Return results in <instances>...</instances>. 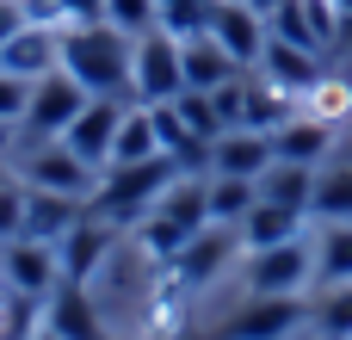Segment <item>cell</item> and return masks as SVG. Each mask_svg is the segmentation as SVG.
Segmentation results:
<instances>
[{"mask_svg": "<svg viewBox=\"0 0 352 340\" xmlns=\"http://www.w3.org/2000/svg\"><path fill=\"white\" fill-rule=\"evenodd\" d=\"M130 56H136V37L118 31L111 19H80L62 31V68L87 87V93H118L130 99Z\"/></svg>", "mask_w": 352, "mask_h": 340, "instance_id": "cell-1", "label": "cell"}, {"mask_svg": "<svg viewBox=\"0 0 352 340\" xmlns=\"http://www.w3.org/2000/svg\"><path fill=\"white\" fill-rule=\"evenodd\" d=\"M186 167L173 161V155H148V161H118V167H105L99 173V186H93V198H87V211L93 217H105L111 229H124V223H136V217H148L155 211V198L179 180Z\"/></svg>", "mask_w": 352, "mask_h": 340, "instance_id": "cell-2", "label": "cell"}, {"mask_svg": "<svg viewBox=\"0 0 352 340\" xmlns=\"http://www.w3.org/2000/svg\"><path fill=\"white\" fill-rule=\"evenodd\" d=\"M148 229H142V254H155V260H173L204 223H210V192H204V180H192V173H179L161 198H155V211L142 217Z\"/></svg>", "mask_w": 352, "mask_h": 340, "instance_id": "cell-3", "label": "cell"}, {"mask_svg": "<svg viewBox=\"0 0 352 340\" xmlns=\"http://www.w3.org/2000/svg\"><path fill=\"white\" fill-rule=\"evenodd\" d=\"M93 93L68 74V68H50V74H37L31 81V99H25V118L12 124V136L25 142V149H37V142H50V136H62L74 118H80V105H87Z\"/></svg>", "mask_w": 352, "mask_h": 340, "instance_id": "cell-4", "label": "cell"}, {"mask_svg": "<svg viewBox=\"0 0 352 340\" xmlns=\"http://www.w3.org/2000/svg\"><path fill=\"white\" fill-rule=\"evenodd\" d=\"M173 93H186L179 37H173L167 25H155V31L136 37V56H130V99H136V105H161V99H173Z\"/></svg>", "mask_w": 352, "mask_h": 340, "instance_id": "cell-5", "label": "cell"}, {"mask_svg": "<svg viewBox=\"0 0 352 340\" xmlns=\"http://www.w3.org/2000/svg\"><path fill=\"white\" fill-rule=\"evenodd\" d=\"M19 180H25V186H37V192L93 198L99 167H93V161H80V155H74L62 136H50V142H37V149H25V155H19Z\"/></svg>", "mask_w": 352, "mask_h": 340, "instance_id": "cell-6", "label": "cell"}, {"mask_svg": "<svg viewBox=\"0 0 352 340\" xmlns=\"http://www.w3.org/2000/svg\"><path fill=\"white\" fill-rule=\"evenodd\" d=\"M309 279H316V248H309L303 235L248 254V291H254V297H303Z\"/></svg>", "mask_w": 352, "mask_h": 340, "instance_id": "cell-7", "label": "cell"}, {"mask_svg": "<svg viewBox=\"0 0 352 340\" xmlns=\"http://www.w3.org/2000/svg\"><path fill=\"white\" fill-rule=\"evenodd\" d=\"M136 99H118V93H93L87 105H80V118L62 130V142L80 155V161H93L99 173L111 167V149H118V124H124V111H130Z\"/></svg>", "mask_w": 352, "mask_h": 340, "instance_id": "cell-8", "label": "cell"}, {"mask_svg": "<svg viewBox=\"0 0 352 340\" xmlns=\"http://www.w3.org/2000/svg\"><path fill=\"white\" fill-rule=\"evenodd\" d=\"M0 279L31 297V304H50V291L62 285V260H56V242H31V235H12L0 242Z\"/></svg>", "mask_w": 352, "mask_h": 340, "instance_id": "cell-9", "label": "cell"}, {"mask_svg": "<svg viewBox=\"0 0 352 340\" xmlns=\"http://www.w3.org/2000/svg\"><path fill=\"white\" fill-rule=\"evenodd\" d=\"M241 68H260V56H266V37H272V25H266V12H254L248 0H217L210 6V25H204Z\"/></svg>", "mask_w": 352, "mask_h": 340, "instance_id": "cell-10", "label": "cell"}, {"mask_svg": "<svg viewBox=\"0 0 352 340\" xmlns=\"http://www.w3.org/2000/svg\"><path fill=\"white\" fill-rule=\"evenodd\" d=\"M297 322H309L303 297H254L248 291V304L223 322V340H291Z\"/></svg>", "mask_w": 352, "mask_h": 340, "instance_id": "cell-11", "label": "cell"}, {"mask_svg": "<svg viewBox=\"0 0 352 340\" xmlns=\"http://www.w3.org/2000/svg\"><path fill=\"white\" fill-rule=\"evenodd\" d=\"M235 248H241V229H235V223H204V229H198V235H192V242L173 254V279H179V291L210 285Z\"/></svg>", "mask_w": 352, "mask_h": 340, "instance_id": "cell-12", "label": "cell"}, {"mask_svg": "<svg viewBox=\"0 0 352 340\" xmlns=\"http://www.w3.org/2000/svg\"><path fill=\"white\" fill-rule=\"evenodd\" d=\"M260 74H266L272 87H285V93L303 105V93H309V87H316L328 68H322V50H303V43H285V37H266Z\"/></svg>", "mask_w": 352, "mask_h": 340, "instance_id": "cell-13", "label": "cell"}, {"mask_svg": "<svg viewBox=\"0 0 352 340\" xmlns=\"http://www.w3.org/2000/svg\"><path fill=\"white\" fill-rule=\"evenodd\" d=\"M272 161H278L272 155V136L254 130V124H235V130H223L210 142V173H248V180H260Z\"/></svg>", "mask_w": 352, "mask_h": 340, "instance_id": "cell-14", "label": "cell"}, {"mask_svg": "<svg viewBox=\"0 0 352 340\" xmlns=\"http://www.w3.org/2000/svg\"><path fill=\"white\" fill-rule=\"evenodd\" d=\"M105 248H111V223L105 217H80L62 242H56V260H62V279L68 285H87L93 273H99V260H105Z\"/></svg>", "mask_w": 352, "mask_h": 340, "instance_id": "cell-15", "label": "cell"}, {"mask_svg": "<svg viewBox=\"0 0 352 340\" xmlns=\"http://www.w3.org/2000/svg\"><path fill=\"white\" fill-rule=\"evenodd\" d=\"M0 68H12L19 81H37V74H50V68H62V31H50V25H19L12 31V43L0 50Z\"/></svg>", "mask_w": 352, "mask_h": 340, "instance_id": "cell-16", "label": "cell"}, {"mask_svg": "<svg viewBox=\"0 0 352 340\" xmlns=\"http://www.w3.org/2000/svg\"><path fill=\"white\" fill-rule=\"evenodd\" d=\"M179 68H186V87H198V93H217L223 81H235V74H241V62H235L210 31L179 37Z\"/></svg>", "mask_w": 352, "mask_h": 340, "instance_id": "cell-17", "label": "cell"}, {"mask_svg": "<svg viewBox=\"0 0 352 340\" xmlns=\"http://www.w3.org/2000/svg\"><path fill=\"white\" fill-rule=\"evenodd\" d=\"M80 217H87V198H62V192L25 186V229H19V235H31V242H62Z\"/></svg>", "mask_w": 352, "mask_h": 340, "instance_id": "cell-18", "label": "cell"}, {"mask_svg": "<svg viewBox=\"0 0 352 340\" xmlns=\"http://www.w3.org/2000/svg\"><path fill=\"white\" fill-rule=\"evenodd\" d=\"M334 149V124L328 118H309V111H297L291 124H278L272 130V155L278 161H303V167H322V155Z\"/></svg>", "mask_w": 352, "mask_h": 340, "instance_id": "cell-19", "label": "cell"}, {"mask_svg": "<svg viewBox=\"0 0 352 340\" xmlns=\"http://www.w3.org/2000/svg\"><path fill=\"white\" fill-rule=\"evenodd\" d=\"M303 217L309 211H291V204H272V198H260L235 229H241V248L248 254H260V248H278V242H297L303 235Z\"/></svg>", "mask_w": 352, "mask_h": 340, "instance_id": "cell-20", "label": "cell"}, {"mask_svg": "<svg viewBox=\"0 0 352 340\" xmlns=\"http://www.w3.org/2000/svg\"><path fill=\"white\" fill-rule=\"evenodd\" d=\"M43 310H50V328H56L62 340H105L99 310H93V297H87V285H68V279H62V285L50 291Z\"/></svg>", "mask_w": 352, "mask_h": 340, "instance_id": "cell-21", "label": "cell"}, {"mask_svg": "<svg viewBox=\"0 0 352 340\" xmlns=\"http://www.w3.org/2000/svg\"><path fill=\"white\" fill-rule=\"evenodd\" d=\"M260 198L291 204V211H309V204H316V167H303V161H272V167L260 173Z\"/></svg>", "mask_w": 352, "mask_h": 340, "instance_id": "cell-22", "label": "cell"}, {"mask_svg": "<svg viewBox=\"0 0 352 340\" xmlns=\"http://www.w3.org/2000/svg\"><path fill=\"white\" fill-rule=\"evenodd\" d=\"M204 192H210V223H241L260 204V180H248V173H210Z\"/></svg>", "mask_w": 352, "mask_h": 340, "instance_id": "cell-23", "label": "cell"}, {"mask_svg": "<svg viewBox=\"0 0 352 340\" xmlns=\"http://www.w3.org/2000/svg\"><path fill=\"white\" fill-rule=\"evenodd\" d=\"M148 155H161V136H155V111H148V105H130V111H124V124H118V149H111V167H118V161H148Z\"/></svg>", "mask_w": 352, "mask_h": 340, "instance_id": "cell-24", "label": "cell"}, {"mask_svg": "<svg viewBox=\"0 0 352 340\" xmlns=\"http://www.w3.org/2000/svg\"><path fill=\"white\" fill-rule=\"evenodd\" d=\"M316 279L322 285H346L352 279V223H328L316 242Z\"/></svg>", "mask_w": 352, "mask_h": 340, "instance_id": "cell-25", "label": "cell"}, {"mask_svg": "<svg viewBox=\"0 0 352 340\" xmlns=\"http://www.w3.org/2000/svg\"><path fill=\"white\" fill-rule=\"evenodd\" d=\"M309 217H322V223H352V167L316 173V204H309Z\"/></svg>", "mask_w": 352, "mask_h": 340, "instance_id": "cell-26", "label": "cell"}, {"mask_svg": "<svg viewBox=\"0 0 352 340\" xmlns=\"http://www.w3.org/2000/svg\"><path fill=\"white\" fill-rule=\"evenodd\" d=\"M173 105H179V118H186V130L198 136V142H217L229 124H223V111H217V99L210 93H198V87H186V93H173Z\"/></svg>", "mask_w": 352, "mask_h": 340, "instance_id": "cell-27", "label": "cell"}, {"mask_svg": "<svg viewBox=\"0 0 352 340\" xmlns=\"http://www.w3.org/2000/svg\"><path fill=\"white\" fill-rule=\"evenodd\" d=\"M316 334L322 340H352V279L346 285H328V297L316 304Z\"/></svg>", "mask_w": 352, "mask_h": 340, "instance_id": "cell-28", "label": "cell"}, {"mask_svg": "<svg viewBox=\"0 0 352 340\" xmlns=\"http://www.w3.org/2000/svg\"><path fill=\"white\" fill-rule=\"evenodd\" d=\"M99 19H111L118 31L142 37V31H155V25H161V6H155V0H105V6H99Z\"/></svg>", "mask_w": 352, "mask_h": 340, "instance_id": "cell-29", "label": "cell"}, {"mask_svg": "<svg viewBox=\"0 0 352 340\" xmlns=\"http://www.w3.org/2000/svg\"><path fill=\"white\" fill-rule=\"evenodd\" d=\"M19 6H25V19H31V25H50V31H68V25L93 19V12H87V0H19Z\"/></svg>", "mask_w": 352, "mask_h": 340, "instance_id": "cell-30", "label": "cell"}, {"mask_svg": "<svg viewBox=\"0 0 352 340\" xmlns=\"http://www.w3.org/2000/svg\"><path fill=\"white\" fill-rule=\"evenodd\" d=\"M155 6H161V25H167L173 37H192V31L210 25V6H217V0H155Z\"/></svg>", "mask_w": 352, "mask_h": 340, "instance_id": "cell-31", "label": "cell"}, {"mask_svg": "<svg viewBox=\"0 0 352 340\" xmlns=\"http://www.w3.org/2000/svg\"><path fill=\"white\" fill-rule=\"evenodd\" d=\"M25 229V180H6L0 186V242H12Z\"/></svg>", "mask_w": 352, "mask_h": 340, "instance_id": "cell-32", "label": "cell"}, {"mask_svg": "<svg viewBox=\"0 0 352 340\" xmlns=\"http://www.w3.org/2000/svg\"><path fill=\"white\" fill-rule=\"evenodd\" d=\"M25 99H31V81H19L12 68H0V124H19Z\"/></svg>", "mask_w": 352, "mask_h": 340, "instance_id": "cell-33", "label": "cell"}, {"mask_svg": "<svg viewBox=\"0 0 352 340\" xmlns=\"http://www.w3.org/2000/svg\"><path fill=\"white\" fill-rule=\"evenodd\" d=\"M19 25H25V6H19V0H0V50L12 43V31H19Z\"/></svg>", "mask_w": 352, "mask_h": 340, "instance_id": "cell-34", "label": "cell"}, {"mask_svg": "<svg viewBox=\"0 0 352 340\" xmlns=\"http://www.w3.org/2000/svg\"><path fill=\"white\" fill-rule=\"evenodd\" d=\"M6 180H19V167H6V149H0V186H6Z\"/></svg>", "mask_w": 352, "mask_h": 340, "instance_id": "cell-35", "label": "cell"}, {"mask_svg": "<svg viewBox=\"0 0 352 340\" xmlns=\"http://www.w3.org/2000/svg\"><path fill=\"white\" fill-rule=\"evenodd\" d=\"M31 340H62V334H56V328H50V322H43V328H31Z\"/></svg>", "mask_w": 352, "mask_h": 340, "instance_id": "cell-36", "label": "cell"}, {"mask_svg": "<svg viewBox=\"0 0 352 340\" xmlns=\"http://www.w3.org/2000/svg\"><path fill=\"white\" fill-rule=\"evenodd\" d=\"M248 6H254V12H272V6H278V0H248Z\"/></svg>", "mask_w": 352, "mask_h": 340, "instance_id": "cell-37", "label": "cell"}, {"mask_svg": "<svg viewBox=\"0 0 352 340\" xmlns=\"http://www.w3.org/2000/svg\"><path fill=\"white\" fill-rule=\"evenodd\" d=\"M6 142H12V124H0V149H6Z\"/></svg>", "mask_w": 352, "mask_h": 340, "instance_id": "cell-38", "label": "cell"}]
</instances>
